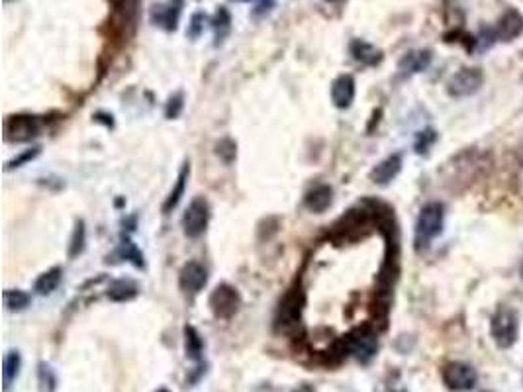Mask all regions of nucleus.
<instances>
[{"label":"nucleus","instance_id":"f257e3e1","mask_svg":"<svg viewBox=\"0 0 523 392\" xmlns=\"http://www.w3.org/2000/svg\"><path fill=\"white\" fill-rule=\"evenodd\" d=\"M445 210L439 202H429L422 208L417 222H415V250H425L433 238H437L443 229Z\"/></svg>","mask_w":523,"mask_h":392},{"label":"nucleus","instance_id":"f03ea898","mask_svg":"<svg viewBox=\"0 0 523 392\" xmlns=\"http://www.w3.org/2000/svg\"><path fill=\"white\" fill-rule=\"evenodd\" d=\"M492 329V338L494 341L500 345L501 349L512 348L517 339V329H520V324H517V316L513 312L512 308H498L496 314L492 316L490 322Z\"/></svg>","mask_w":523,"mask_h":392},{"label":"nucleus","instance_id":"7ed1b4c3","mask_svg":"<svg viewBox=\"0 0 523 392\" xmlns=\"http://www.w3.org/2000/svg\"><path fill=\"white\" fill-rule=\"evenodd\" d=\"M343 339L349 355H353L359 363H369L379 351V338L371 327H357Z\"/></svg>","mask_w":523,"mask_h":392},{"label":"nucleus","instance_id":"20e7f679","mask_svg":"<svg viewBox=\"0 0 523 392\" xmlns=\"http://www.w3.org/2000/svg\"><path fill=\"white\" fill-rule=\"evenodd\" d=\"M441 377H443V382H445L449 391L455 392L470 391V389H474V384L479 381L476 370L467 363H458V361H453V363L445 365L443 370H441Z\"/></svg>","mask_w":523,"mask_h":392},{"label":"nucleus","instance_id":"39448f33","mask_svg":"<svg viewBox=\"0 0 523 392\" xmlns=\"http://www.w3.org/2000/svg\"><path fill=\"white\" fill-rule=\"evenodd\" d=\"M302 308H304V293L302 288H290L284 300L281 302L279 308V316H276V326L283 327L284 332H290L292 327L300 324V316H302Z\"/></svg>","mask_w":523,"mask_h":392},{"label":"nucleus","instance_id":"423d86ee","mask_svg":"<svg viewBox=\"0 0 523 392\" xmlns=\"http://www.w3.org/2000/svg\"><path fill=\"white\" fill-rule=\"evenodd\" d=\"M208 304H210L212 312H214L216 316L228 320V318H231L238 310H240L241 296L231 284L224 283L218 284V286L212 291L210 298H208Z\"/></svg>","mask_w":523,"mask_h":392},{"label":"nucleus","instance_id":"0eeeda50","mask_svg":"<svg viewBox=\"0 0 523 392\" xmlns=\"http://www.w3.org/2000/svg\"><path fill=\"white\" fill-rule=\"evenodd\" d=\"M484 83V73L476 67H465L451 76L447 83V92L455 98H465L474 95Z\"/></svg>","mask_w":523,"mask_h":392},{"label":"nucleus","instance_id":"6e6552de","mask_svg":"<svg viewBox=\"0 0 523 392\" xmlns=\"http://www.w3.org/2000/svg\"><path fill=\"white\" fill-rule=\"evenodd\" d=\"M208 220H210V206H208L206 198L198 196L188 204L185 216H183V228H185L186 236L200 238L206 231Z\"/></svg>","mask_w":523,"mask_h":392},{"label":"nucleus","instance_id":"1a4fd4ad","mask_svg":"<svg viewBox=\"0 0 523 392\" xmlns=\"http://www.w3.org/2000/svg\"><path fill=\"white\" fill-rule=\"evenodd\" d=\"M38 131H40V120L30 114L10 116L4 124V133H6L8 142H30L32 138L38 136Z\"/></svg>","mask_w":523,"mask_h":392},{"label":"nucleus","instance_id":"9d476101","mask_svg":"<svg viewBox=\"0 0 523 392\" xmlns=\"http://www.w3.org/2000/svg\"><path fill=\"white\" fill-rule=\"evenodd\" d=\"M183 6H185V0H169L165 4H155L151 10L153 24L163 28L167 32H174L176 26H179Z\"/></svg>","mask_w":523,"mask_h":392},{"label":"nucleus","instance_id":"9b49d317","mask_svg":"<svg viewBox=\"0 0 523 392\" xmlns=\"http://www.w3.org/2000/svg\"><path fill=\"white\" fill-rule=\"evenodd\" d=\"M181 288L185 293L197 294L204 288V284L208 283V271L204 269V265H200L198 261H188L181 269V277H179Z\"/></svg>","mask_w":523,"mask_h":392},{"label":"nucleus","instance_id":"f8f14e48","mask_svg":"<svg viewBox=\"0 0 523 392\" xmlns=\"http://www.w3.org/2000/svg\"><path fill=\"white\" fill-rule=\"evenodd\" d=\"M523 32V16L515 8H510L501 14L498 26L494 30V35L501 42H512Z\"/></svg>","mask_w":523,"mask_h":392},{"label":"nucleus","instance_id":"ddd939ff","mask_svg":"<svg viewBox=\"0 0 523 392\" xmlns=\"http://www.w3.org/2000/svg\"><path fill=\"white\" fill-rule=\"evenodd\" d=\"M355 98V79L351 75H341L331 85V100L338 108H349Z\"/></svg>","mask_w":523,"mask_h":392},{"label":"nucleus","instance_id":"4468645a","mask_svg":"<svg viewBox=\"0 0 523 392\" xmlns=\"http://www.w3.org/2000/svg\"><path fill=\"white\" fill-rule=\"evenodd\" d=\"M400 171H402V157L398 153H394L372 169L371 181L376 185H388L392 179L398 177Z\"/></svg>","mask_w":523,"mask_h":392},{"label":"nucleus","instance_id":"2eb2a0df","mask_svg":"<svg viewBox=\"0 0 523 392\" xmlns=\"http://www.w3.org/2000/svg\"><path fill=\"white\" fill-rule=\"evenodd\" d=\"M349 51L353 55L355 61H359L363 65H376L382 61V51L376 49L374 45L365 42V40H353L351 45H349Z\"/></svg>","mask_w":523,"mask_h":392},{"label":"nucleus","instance_id":"dca6fc26","mask_svg":"<svg viewBox=\"0 0 523 392\" xmlns=\"http://www.w3.org/2000/svg\"><path fill=\"white\" fill-rule=\"evenodd\" d=\"M331 202H333V190H331V186L327 185H319L316 186V188H312V190L306 195L304 200L306 208H308L310 212H314V214L326 212L327 208L331 206Z\"/></svg>","mask_w":523,"mask_h":392},{"label":"nucleus","instance_id":"f3484780","mask_svg":"<svg viewBox=\"0 0 523 392\" xmlns=\"http://www.w3.org/2000/svg\"><path fill=\"white\" fill-rule=\"evenodd\" d=\"M431 63V51L427 49H417V51H410L400 59V71L404 75H414V73H422Z\"/></svg>","mask_w":523,"mask_h":392},{"label":"nucleus","instance_id":"a211bd4d","mask_svg":"<svg viewBox=\"0 0 523 392\" xmlns=\"http://www.w3.org/2000/svg\"><path fill=\"white\" fill-rule=\"evenodd\" d=\"M140 293L138 284L130 281V279H118L110 284L108 288V298L114 302H128L131 298H135Z\"/></svg>","mask_w":523,"mask_h":392},{"label":"nucleus","instance_id":"6ab92c4d","mask_svg":"<svg viewBox=\"0 0 523 392\" xmlns=\"http://www.w3.org/2000/svg\"><path fill=\"white\" fill-rule=\"evenodd\" d=\"M61 279H63V269H61V267H53V269L45 271L44 275H40V279L35 281V286H33V288H35V293L38 294L47 296V294L57 291Z\"/></svg>","mask_w":523,"mask_h":392},{"label":"nucleus","instance_id":"aec40b11","mask_svg":"<svg viewBox=\"0 0 523 392\" xmlns=\"http://www.w3.org/2000/svg\"><path fill=\"white\" fill-rule=\"evenodd\" d=\"M20 367H22V359H20V353L18 351H10L4 361H2V381H4V391L10 389L12 381H16L18 373H20Z\"/></svg>","mask_w":523,"mask_h":392},{"label":"nucleus","instance_id":"412c9836","mask_svg":"<svg viewBox=\"0 0 523 392\" xmlns=\"http://www.w3.org/2000/svg\"><path fill=\"white\" fill-rule=\"evenodd\" d=\"M185 349H186V357L192 361H198L202 357V351H204V341L200 338L198 329L194 326H186L185 327Z\"/></svg>","mask_w":523,"mask_h":392},{"label":"nucleus","instance_id":"4be33fe9","mask_svg":"<svg viewBox=\"0 0 523 392\" xmlns=\"http://www.w3.org/2000/svg\"><path fill=\"white\" fill-rule=\"evenodd\" d=\"M188 174H190V167L188 163L181 169V174H179V179H176V186H174L173 190H171V195L167 198V202H165L163 210L165 212H169L171 208H174L179 204V200H181V196L185 193V185H186V179H188Z\"/></svg>","mask_w":523,"mask_h":392},{"label":"nucleus","instance_id":"5701e85b","mask_svg":"<svg viewBox=\"0 0 523 392\" xmlns=\"http://www.w3.org/2000/svg\"><path fill=\"white\" fill-rule=\"evenodd\" d=\"M2 298H4V306L8 310H24L30 304V296L22 291H6Z\"/></svg>","mask_w":523,"mask_h":392},{"label":"nucleus","instance_id":"b1692460","mask_svg":"<svg viewBox=\"0 0 523 392\" xmlns=\"http://www.w3.org/2000/svg\"><path fill=\"white\" fill-rule=\"evenodd\" d=\"M38 375H40V389H42V392H53L55 384H57V379H55L51 367H47L45 363H42Z\"/></svg>","mask_w":523,"mask_h":392},{"label":"nucleus","instance_id":"393cba45","mask_svg":"<svg viewBox=\"0 0 523 392\" xmlns=\"http://www.w3.org/2000/svg\"><path fill=\"white\" fill-rule=\"evenodd\" d=\"M437 140V133L433 130H424L417 133V140H415V152L417 153H425L433 142Z\"/></svg>","mask_w":523,"mask_h":392},{"label":"nucleus","instance_id":"a878e982","mask_svg":"<svg viewBox=\"0 0 523 392\" xmlns=\"http://www.w3.org/2000/svg\"><path fill=\"white\" fill-rule=\"evenodd\" d=\"M85 247V224L78 222L75 228V234H73V240H71V250H69V255L73 257L76 253H81Z\"/></svg>","mask_w":523,"mask_h":392},{"label":"nucleus","instance_id":"bb28decb","mask_svg":"<svg viewBox=\"0 0 523 392\" xmlns=\"http://www.w3.org/2000/svg\"><path fill=\"white\" fill-rule=\"evenodd\" d=\"M218 149V155L226 161V163H231L233 159H235V153H238V147H235V143L231 142V140H222V142L216 145Z\"/></svg>","mask_w":523,"mask_h":392},{"label":"nucleus","instance_id":"cd10ccee","mask_svg":"<svg viewBox=\"0 0 523 392\" xmlns=\"http://www.w3.org/2000/svg\"><path fill=\"white\" fill-rule=\"evenodd\" d=\"M185 98H183V95L179 92V95H174V97L169 98V102H167V108H165V116L167 118H176L179 114H181V110H183V106H185V102H183Z\"/></svg>","mask_w":523,"mask_h":392},{"label":"nucleus","instance_id":"c85d7f7f","mask_svg":"<svg viewBox=\"0 0 523 392\" xmlns=\"http://www.w3.org/2000/svg\"><path fill=\"white\" fill-rule=\"evenodd\" d=\"M138 2H140V0H110L112 8H114L116 12H124V14H126V18L135 14V6H138Z\"/></svg>","mask_w":523,"mask_h":392},{"label":"nucleus","instance_id":"c756f323","mask_svg":"<svg viewBox=\"0 0 523 392\" xmlns=\"http://www.w3.org/2000/svg\"><path fill=\"white\" fill-rule=\"evenodd\" d=\"M204 22H206V16L204 14H194L192 18H190V26H188V35L190 38H198L200 32L204 30Z\"/></svg>","mask_w":523,"mask_h":392},{"label":"nucleus","instance_id":"7c9ffc66","mask_svg":"<svg viewBox=\"0 0 523 392\" xmlns=\"http://www.w3.org/2000/svg\"><path fill=\"white\" fill-rule=\"evenodd\" d=\"M229 24H231V18H229V12L226 8H219L216 12V16H214V20H212V26H214V30L219 32V28L222 30H228Z\"/></svg>","mask_w":523,"mask_h":392},{"label":"nucleus","instance_id":"2f4dec72","mask_svg":"<svg viewBox=\"0 0 523 392\" xmlns=\"http://www.w3.org/2000/svg\"><path fill=\"white\" fill-rule=\"evenodd\" d=\"M38 153H40V147H35L33 152H26V153H24V155H20V157H16L14 161H10V163H8V167H20V165L26 163V161H30V159H33V157H35Z\"/></svg>","mask_w":523,"mask_h":392},{"label":"nucleus","instance_id":"473e14b6","mask_svg":"<svg viewBox=\"0 0 523 392\" xmlns=\"http://www.w3.org/2000/svg\"><path fill=\"white\" fill-rule=\"evenodd\" d=\"M292 392H316V391H314V386H312V384H300V386L294 389Z\"/></svg>","mask_w":523,"mask_h":392},{"label":"nucleus","instance_id":"72a5a7b5","mask_svg":"<svg viewBox=\"0 0 523 392\" xmlns=\"http://www.w3.org/2000/svg\"><path fill=\"white\" fill-rule=\"evenodd\" d=\"M326 2H329V4H338V2H343V0H326Z\"/></svg>","mask_w":523,"mask_h":392},{"label":"nucleus","instance_id":"f704fd0d","mask_svg":"<svg viewBox=\"0 0 523 392\" xmlns=\"http://www.w3.org/2000/svg\"><path fill=\"white\" fill-rule=\"evenodd\" d=\"M388 392H406L404 389H396V391H388Z\"/></svg>","mask_w":523,"mask_h":392},{"label":"nucleus","instance_id":"c9c22d12","mask_svg":"<svg viewBox=\"0 0 523 392\" xmlns=\"http://www.w3.org/2000/svg\"><path fill=\"white\" fill-rule=\"evenodd\" d=\"M157 392H169V391H167V389H159V391H157Z\"/></svg>","mask_w":523,"mask_h":392},{"label":"nucleus","instance_id":"e433bc0d","mask_svg":"<svg viewBox=\"0 0 523 392\" xmlns=\"http://www.w3.org/2000/svg\"><path fill=\"white\" fill-rule=\"evenodd\" d=\"M486 392H490V391H486Z\"/></svg>","mask_w":523,"mask_h":392},{"label":"nucleus","instance_id":"4c0bfd02","mask_svg":"<svg viewBox=\"0 0 523 392\" xmlns=\"http://www.w3.org/2000/svg\"><path fill=\"white\" fill-rule=\"evenodd\" d=\"M245 2H247V0H245Z\"/></svg>","mask_w":523,"mask_h":392},{"label":"nucleus","instance_id":"58836bf2","mask_svg":"<svg viewBox=\"0 0 523 392\" xmlns=\"http://www.w3.org/2000/svg\"><path fill=\"white\" fill-rule=\"evenodd\" d=\"M522 271H523V269H522Z\"/></svg>","mask_w":523,"mask_h":392}]
</instances>
